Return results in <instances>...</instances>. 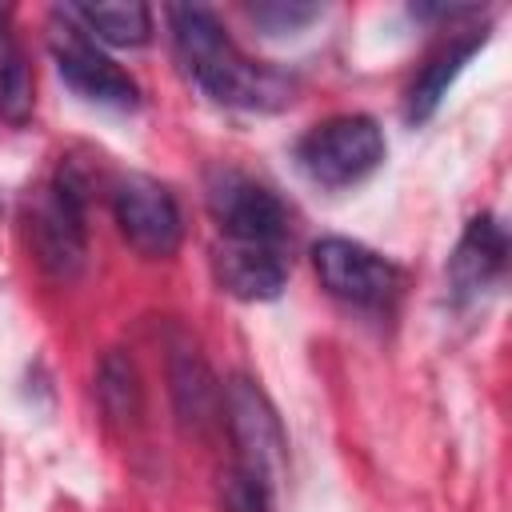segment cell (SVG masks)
I'll return each instance as SVG.
<instances>
[{"label":"cell","mask_w":512,"mask_h":512,"mask_svg":"<svg viewBox=\"0 0 512 512\" xmlns=\"http://www.w3.org/2000/svg\"><path fill=\"white\" fill-rule=\"evenodd\" d=\"M168 28H172V48L188 80L212 96L216 104L228 108H248V112H276L292 104V80L268 64L248 60L220 20L200 8V4H172L168 8Z\"/></svg>","instance_id":"1"},{"label":"cell","mask_w":512,"mask_h":512,"mask_svg":"<svg viewBox=\"0 0 512 512\" xmlns=\"http://www.w3.org/2000/svg\"><path fill=\"white\" fill-rule=\"evenodd\" d=\"M84 188L88 180L76 172V164H60L56 180L40 188L28 204V240L40 260V268L56 280H72L84 268L88 256V232H84Z\"/></svg>","instance_id":"2"},{"label":"cell","mask_w":512,"mask_h":512,"mask_svg":"<svg viewBox=\"0 0 512 512\" xmlns=\"http://www.w3.org/2000/svg\"><path fill=\"white\" fill-rule=\"evenodd\" d=\"M48 44L56 56L60 76L92 104H108V108H136L140 104V88L136 80L100 52V44L88 36V28L72 16L68 4L48 12Z\"/></svg>","instance_id":"3"},{"label":"cell","mask_w":512,"mask_h":512,"mask_svg":"<svg viewBox=\"0 0 512 512\" xmlns=\"http://www.w3.org/2000/svg\"><path fill=\"white\" fill-rule=\"evenodd\" d=\"M220 412L236 444V464L276 492L284 476V460H288V440H284L280 416L272 400L264 396V388L248 376H232L220 388Z\"/></svg>","instance_id":"4"},{"label":"cell","mask_w":512,"mask_h":512,"mask_svg":"<svg viewBox=\"0 0 512 512\" xmlns=\"http://www.w3.org/2000/svg\"><path fill=\"white\" fill-rule=\"evenodd\" d=\"M208 212L220 224V236L228 240H252L292 252V216L284 200L268 184L236 168L208 172Z\"/></svg>","instance_id":"5"},{"label":"cell","mask_w":512,"mask_h":512,"mask_svg":"<svg viewBox=\"0 0 512 512\" xmlns=\"http://www.w3.org/2000/svg\"><path fill=\"white\" fill-rule=\"evenodd\" d=\"M296 156L308 180L324 188H348L380 168L384 132L372 116H332L300 140Z\"/></svg>","instance_id":"6"},{"label":"cell","mask_w":512,"mask_h":512,"mask_svg":"<svg viewBox=\"0 0 512 512\" xmlns=\"http://www.w3.org/2000/svg\"><path fill=\"white\" fill-rule=\"evenodd\" d=\"M312 268L320 284L352 304V308H388L400 292V268L384 260L380 252L344 240V236H324L312 244Z\"/></svg>","instance_id":"7"},{"label":"cell","mask_w":512,"mask_h":512,"mask_svg":"<svg viewBox=\"0 0 512 512\" xmlns=\"http://www.w3.org/2000/svg\"><path fill=\"white\" fill-rule=\"evenodd\" d=\"M112 212L116 224L124 232V240L140 252V256H172L180 248L184 236V220L180 208L172 200V192L152 180V176H124L112 188Z\"/></svg>","instance_id":"8"},{"label":"cell","mask_w":512,"mask_h":512,"mask_svg":"<svg viewBox=\"0 0 512 512\" xmlns=\"http://www.w3.org/2000/svg\"><path fill=\"white\" fill-rule=\"evenodd\" d=\"M212 272L236 300H276L288 284V252L252 240L220 236L212 248Z\"/></svg>","instance_id":"9"},{"label":"cell","mask_w":512,"mask_h":512,"mask_svg":"<svg viewBox=\"0 0 512 512\" xmlns=\"http://www.w3.org/2000/svg\"><path fill=\"white\" fill-rule=\"evenodd\" d=\"M504 256H508V236H504L500 220L496 216H472L456 252H452V264H448V280H452L456 300L480 296L504 272Z\"/></svg>","instance_id":"10"},{"label":"cell","mask_w":512,"mask_h":512,"mask_svg":"<svg viewBox=\"0 0 512 512\" xmlns=\"http://www.w3.org/2000/svg\"><path fill=\"white\" fill-rule=\"evenodd\" d=\"M168 384H172V404L184 428L204 432L220 416V384L204 356L188 344H176L168 356Z\"/></svg>","instance_id":"11"},{"label":"cell","mask_w":512,"mask_h":512,"mask_svg":"<svg viewBox=\"0 0 512 512\" xmlns=\"http://www.w3.org/2000/svg\"><path fill=\"white\" fill-rule=\"evenodd\" d=\"M72 16L88 28L96 44L112 48H140L152 36V8L140 0H116V4H68Z\"/></svg>","instance_id":"12"},{"label":"cell","mask_w":512,"mask_h":512,"mask_svg":"<svg viewBox=\"0 0 512 512\" xmlns=\"http://www.w3.org/2000/svg\"><path fill=\"white\" fill-rule=\"evenodd\" d=\"M484 40V36H480ZM480 40L472 36V40H464V44H452V48H444V52H436L424 68H420V76L412 80V88H408V108H404V116L412 120V124H420V120H428L432 112H436V104L444 100V92H448V84L460 76V68L472 60V52L480 48Z\"/></svg>","instance_id":"13"},{"label":"cell","mask_w":512,"mask_h":512,"mask_svg":"<svg viewBox=\"0 0 512 512\" xmlns=\"http://www.w3.org/2000/svg\"><path fill=\"white\" fill-rule=\"evenodd\" d=\"M96 400H100L104 416L116 420V424H132L140 416V376H136V364L124 352H108L100 360Z\"/></svg>","instance_id":"14"},{"label":"cell","mask_w":512,"mask_h":512,"mask_svg":"<svg viewBox=\"0 0 512 512\" xmlns=\"http://www.w3.org/2000/svg\"><path fill=\"white\" fill-rule=\"evenodd\" d=\"M32 104H36V96H32L28 56L20 52L8 24H0V120L24 124L32 116Z\"/></svg>","instance_id":"15"},{"label":"cell","mask_w":512,"mask_h":512,"mask_svg":"<svg viewBox=\"0 0 512 512\" xmlns=\"http://www.w3.org/2000/svg\"><path fill=\"white\" fill-rule=\"evenodd\" d=\"M244 12L268 36H284V32H300L304 24L320 20L324 8L320 4H308V0H260V4H248Z\"/></svg>","instance_id":"16"},{"label":"cell","mask_w":512,"mask_h":512,"mask_svg":"<svg viewBox=\"0 0 512 512\" xmlns=\"http://www.w3.org/2000/svg\"><path fill=\"white\" fill-rule=\"evenodd\" d=\"M272 496L276 492L264 480H256L252 472H244L240 464L220 472V504H224V512H268Z\"/></svg>","instance_id":"17"},{"label":"cell","mask_w":512,"mask_h":512,"mask_svg":"<svg viewBox=\"0 0 512 512\" xmlns=\"http://www.w3.org/2000/svg\"><path fill=\"white\" fill-rule=\"evenodd\" d=\"M4 20H8V8H0V24H4Z\"/></svg>","instance_id":"18"}]
</instances>
